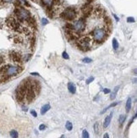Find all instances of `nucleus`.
<instances>
[{"instance_id": "nucleus-1", "label": "nucleus", "mask_w": 137, "mask_h": 138, "mask_svg": "<svg viewBox=\"0 0 137 138\" xmlns=\"http://www.w3.org/2000/svg\"><path fill=\"white\" fill-rule=\"evenodd\" d=\"M110 33V29L107 27H96L91 31V35L93 41L96 43H102L106 40L107 36Z\"/></svg>"}, {"instance_id": "nucleus-2", "label": "nucleus", "mask_w": 137, "mask_h": 138, "mask_svg": "<svg viewBox=\"0 0 137 138\" xmlns=\"http://www.w3.org/2000/svg\"><path fill=\"white\" fill-rule=\"evenodd\" d=\"M14 15H15V18L19 20V22L26 21V20L31 16L29 10H27V9H25V8L22 6L15 7Z\"/></svg>"}, {"instance_id": "nucleus-3", "label": "nucleus", "mask_w": 137, "mask_h": 138, "mask_svg": "<svg viewBox=\"0 0 137 138\" xmlns=\"http://www.w3.org/2000/svg\"><path fill=\"white\" fill-rule=\"evenodd\" d=\"M61 18H63L64 20H68V21H72L77 17V11L75 8L68 7L67 9H65L62 13L60 14Z\"/></svg>"}, {"instance_id": "nucleus-4", "label": "nucleus", "mask_w": 137, "mask_h": 138, "mask_svg": "<svg viewBox=\"0 0 137 138\" xmlns=\"http://www.w3.org/2000/svg\"><path fill=\"white\" fill-rule=\"evenodd\" d=\"M91 43H92V40L90 37H87V36H84V37L77 39L78 47L82 51L90 50L91 47Z\"/></svg>"}, {"instance_id": "nucleus-5", "label": "nucleus", "mask_w": 137, "mask_h": 138, "mask_svg": "<svg viewBox=\"0 0 137 138\" xmlns=\"http://www.w3.org/2000/svg\"><path fill=\"white\" fill-rule=\"evenodd\" d=\"M86 26V19L85 17L80 18L73 24V31L76 32L80 35V33L83 32Z\"/></svg>"}, {"instance_id": "nucleus-6", "label": "nucleus", "mask_w": 137, "mask_h": 138, "mask_svg": "<svg viewBox=\"0 0 137 138\" xmlns=\"http://www.w3.org/2000/svg\"><path fill=\"white\" fill-rule=\"evenodd\" d=\"M6 24L11 30L14 31H21L23 29V28H21L20 23L19 22V20L15 17H9L6 20Z\"/></svg>"}, {"instance_id": "nucleus-7", "label": "nucleus", "mask_w": 137, "mask_h": 138, "mask_svg": "<svg viewBox=\"0 0 137 138\" xmlns=\"http://www.w3.org/2000/svg\"><path fill=\"white\" fill-rule=\"evenodd\" d=\"M9 57H10L11 60L15 63H18V64H20L23 60L22 55L20 53H18V52H11L9 53Z\"/></svg>"}, {"instance_id": "nucleus-8", "label": "nucleus", "mask_w": 137, "mask_h": 138, "mask_svg": "<svg viewBox=\"0 0 137 138\" xmlns=\"http://www.w3.org/2000/svg\"><path fill=\"white\" fill-rule=\"evenodd\" d=\"M53 3V0H41V3L46 7L47 10V9H50L52 8Z\"/></svg>"}, {"instance_id": "nucleus-9", "label": "nucleus", "mask_w": 137, "mask_h": 138, "mask_svg": "<svg viewBox=\"0 0 137 138\" xmlns=\"http://www.w3.org/2000/svg\"><path fill=\"white\" fill-rule=\"evenodd\" d=\"M112 117H113V112L110 113L109 115L107 116L105 118V120H104V123H103L104 128H107L110 124V122H111V120H112Z\"/></svg>"}, {"instance_id": "nucleus-10", "label": "nucleus", "mask_w": 137, "mask_h": 138, "mask_svg": "<svg viewBox=\"0 0 137 138\" xmlns=\"http://www.w3.org/2000/svg\"><path fill=\"white\" fill-rule=\"evenodd\" d=\"M68 92H69L70 93H72V94H75L76 92L75 85L74 83H72V82H68Z\"/></svg>"}, {"instance_id": "nucleus-11", "label": "nucleus", "mask_w": 137, "mask_h": 138, "mask_svg": "<svg viewBox=\"0 0 137 138\" xmlns=\"http://www.w3.org/2000/svg\"><path fill=\"white\" fill-rule=\"evenodd\" d=\"M50 105L49 104H45L44 106H42L41 107V114H45L47 112V111L49 110V109H50Z\"/></svg>"}, {"instance_id": "nucleus-12", "label": "nucleus", "mask_w": 137, "mask_h": 138, "mask_svg": "<svg viewBox=\"0 0 137 138\" xmlns=\"http://www.w3.org/2000/svg\"><path fill=\"white\" fill-rule=\"evenodd\" d=\"M131 104H132V100H131V98L129 97V98H128V100H127V102H126V106H125L126 113H129V110H130V108H131Z\"/></svg>"}, {"instance_id": "nucleus-13", "label": "nucleus", "mask_w": 137, "mask_h": 138, "mask_svg": "<svg viewBox=\"0 0 137 138\" xmlns=\"http://www.w3.org/2000/svg\"><path fill=\"white\" fill-rule=\"evenodd\" d=\"M94 131L96 134H99V131H100V124H99L98 122H96L94 124Z\"/></svg>"}, {"instance_id": "nucleus-14", "label": "nucleus", "mask_w": 137, "mask_h": 138, "mask_svg": "<svg viewBox=\"0 0 137 138\" xmlns=\"http://www.w3.org/2000/svg\"><path fill=\"white\" fill-rule=\"evenodd\" d=\"M113 48L114 50H117L119 48V43H118L116 38H113Z\"/></svg>"}, {"instance_id": "nucleus-15", "label": "nucleus", "mask_w": 137, "mask_h": 138, "mask_svg": "<svg viewBox=\"0 0 137 138\" xmlns=\"http://www.w3.org/2000/svg\"><path fill=\"white\" fill-rule=\"evenodd\" d=\"M10 137L12 138H18V137H19L18 132H17L16 131H14V130L11 131H10Z\"/></svg>"}, {"instance_id": "nucleus-16", "label": "nucleus", "mask_w": 137, "mask_h": 138, "mask_svg": "<svg viewBox=\"0 0 137 138\" xmlns=\"http://www.w3.org/2000/svg\"><path fill=\"white\" fill-rule=\"evenodd\" d=\"M65 127H66V129H67L68 131H71V130L73 129V124H72L71 122L67 121V122H66V124H65Z\"/></svg>"}, {"instance_id": "nucleus-17", "label": "nucleus", "mask_w": 137, "mask_h": 138, "mask_svg": "<svg viewBox=\"0 0 137 138\" xmlns=\"http://www.w3.org/2000/svg\"><path fill=\"white\" fill-rule=\"evenodd\" d=\"M125 119H126V116L123 115V114H121L120 116H119V124H120V125L123 124V122H124Z\"/></svg>"}, {"instance_id": "nucleus-18", "label": "nucleus", "mask_w": 137, "mask_h": 138, "mask_svg": "<svg viewBox=\"0 0 137 138\" xmlns=\"http://www.w3.org/2000/svg\"><path fill=\"white\" fill-rule=\"evenodd\" d=\"M14 41L15 43H23V39L20 36H15L14 38Z\"/></svg>"}, {"instance_id": "nucleus-19", "label": "nucleus", "mask_w": 137, "mask_h": 138, "mask_svg": "<svg viewBox=\"0 0 137 138\" xmlns=\"http://www.w3.org/2000/svg\"><path fill=\"white\" fill-rule=\"evenodd\" d=\"M119 87H115V89H114L113 92L112 93V95H111V97H110V98H111V99H114V98H115L116 94H117V92H118V90H119Z\"/></svg>"}, {"instance_id": "nucleus-20", "label": "nucleus", "mask_w": 137, "mask_h": 138, "mask_svg": "<svg viewBox=\"0 0 137 138\" xmlns=\"http://www.w3.org/2000/svg\"><path fill=\"white\" fill-rule=\"evenodd\" d=\"M82 138H90L88 131H85V130H84V131H82Z\"/></svg>"}, {"instance_id": "nucleus-21", "label": "nucleus", "mask_w": 137, "mask_h": 138, "mask_svg": "<svg viewBox=\"0 0 137 138\" xmlns=\"http://www.w3.org/2000/svg\"><path fill=\"white\" fill-rule=\"evenodd\" d=\"M117 104H118V103H112V104H110L109 106L108 107V108H106L105 109H104L103 111H102V113H101V114H103V113L105 112V111H107V110H108V108H112V107H114V106H116V105H117Z\"/></svg>"}, {"instance_id": "nucleus-22", "label": "nucleus", "mask_w": 137, "mask_h": 138, "mask_svg": "<svg viewBox=\"0 0 137 138\" xmlns=\"http://www.w3.org/2000/svg\"><path fill=\"white\" fill-rule=\"evenodd\" d=\"M82 61L84 63H85V64H89V63H91L92 60H91V59H90V58H85L82 59Z\"/></svg>"}, {"instance_id": "nucleus-23", "label": "nucleus", "mask_w": 137, "mask_h": 138, "mask_svg": "<svg viewBox=\"0 0 137 138\" xmlns=\"http://www.w3.org/2000/svg\"><path fill=\"white\" fill-rule=\"evenodd\" d=\"M62 57L64 59H69V56H68V53H66V52H64V53H62Z\"/></svg>"}, {"instance_id": "nucleus-24", "label": "nucleus", "mask_w": 137, "mask_h": 138, "mask_svg": "<svg viewBox=\"0 0 137 138\" xmlns=\"http://www.w3.org/2000/svg\"><path fill=\"white\" fill-rule=\"evenodd\" d=\"M127 22H129V23L135 22V19L133 18V17H129V18H127Z\"/></svg>"}, {"instance_id": "nucleus-25", "label": "nucleus", "mask_w": 137, "mask_h": 138, "mask_svg": "<svg viewBox=\"0 0 137 138\" xmlns=\"http://www.w3.org/2000/svg\"><path fill=\"white\" fill-rule=\"evenodd\" d=\"M47 23H48V20H47V19L43 18L42 20H41V24H42V25H47Z\"/></svg>"}, {"instance_id": "nucleus-26", "label": "nucleus", "mask_w": 137, "mask_h": 138, "mask_svg": "<svg viewBox=\"0 0 137 138\" xmlns=\"http://www.w3.org/2000/svg\"><path fill=\"white\" fill-rule=\"evenodd\" d=\"M94 80V77H90L88 80H86V84H90L91 81Z\"/></svg>"}, {"instance_id": "nucleus-27", "label": "nucleus", "mask_w": 137, "mask_h": 138, "mask_svg": "<svg viewBox=\"0 0 137 138\" xmlns=\"http://www.w3.org/2000/svg\"><path fill=\"white\" fill-rule=\"evenodd\" d=\"M46 129V125L45 124H41V125L39 126V130L40 131H43V130H45Z\"/></svg>"}, {"instance_id": "nucleus-28", "label": "nucleus", "mask_w": 137, "mask_h": 138, "mask_svg": "<svg viewBox=\"0 0 137 138\" xmlns=\"http://www.w3.org/2000/svg\"><path fill=\"white\" fill-rule=\"evenodd\" d=\"M30 114H31L34 117H37V112H36L35 110H30Z\"/></svg>"}, {"instance_id": "nucleus-29", "label": "nucleus", "mask_w": 137, "mask_h": 138, "mask_svg": "<svg viewBox=\"0 0 137 138\" xmlns=\"http://www.w3.org/2000/svg\"><path fill=\"white\" fill-rule=\"evenodd\" d=\"M103 92H104V93H106V94H108V93H109L111 91H110L109 89H108V88H107V89H104V90H103Z\"/></svg>"}, {"instance_id": "nucleus-30", "label": "nucleus", "mask_w": 137, "mask_h": 138, "mask_svg": "<svg viewBox=\"0 0 137 138\" xmlns=\"http://www.w3.org/2000/svg\"><path fill=\"white\" fill-rule=\"evenodd\" d=\"M103 138H109V135H108V133L104 134V136H103Z\"/></svg>"}, {"instance_id": "nucleus-31", "label": "nucleus", "mask_w": 137, "mask_h": 138, "mask_svg": "<svg viewBox=\"0 0 137 138\" xmlns=\"http://www.w3.org/2000/svg\"><path fill=\"white\" fill-rule=\"evenodd\" d=\"M31 75H32V76H39L37 73H31Z\"/></svg>"}, {"instance_id": "nucleus-32", "label": "nucleus", "mask_w": 137, "mask_h": 138, "mask_svg": "<svg viewBox=\"0 0 137 138\" xmlns=\"http://www.w3.org/2000/svg\"><path fill=\"white\" fill-rule=\"evenodd\" d=\"M113 16H114V18H115V19H116V20H117V21H118V20H119V18H118V17H117V16H116V15H113Z\"/></svg>"}, {"instance_id": "nucleus-33", "label": "nucleus", "mask_w": 137, "mask_h": 138, "mask_svg": "<svg viewBox=\"0 0 137 138\" xmlns=\"http://www.w3.org/2000/svg\"><path fill=\"white\" fill-rule=\"evenodd\" d=\"M32 1H36V0H32Z\"/></svg>"}]
</instances>
